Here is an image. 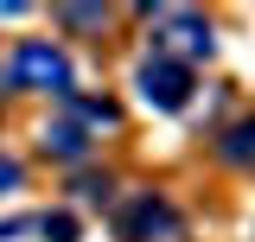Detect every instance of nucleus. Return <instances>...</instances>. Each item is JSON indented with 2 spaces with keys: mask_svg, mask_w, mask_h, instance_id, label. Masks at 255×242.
Segmentation results:
<instances>
[{
  "mask_svg": "<svg viewBox=\"0 0 255 242\" xmlns=\"http://www.w3.org/2000/svg\"><path fill=\"white\" fill-rule=\"evenodd\" d=\"M122 236L128 242H179V236H185V217L172 211L166 198L147 191V198H134V204L122 211Z\"/></svg>",
  "mask_w": 255,
  "mask_h": 242,
  "instance_id": "f03ea898",
  "label": "nucleus"
},
{
  "mask_svg": "<svg viewBox=\"0 0 255 242\" xmlns=\"http://www.w3.org/2000/svg\"><path fill=\"white\" fill-rule=\"evenodd\" d=\"M153 38H159V58L185 51V58H211V26L185 13V6H159L153 13Z\"/></svg>",
  "mask_w": 255,
  "mask_h": 242,
  "instance_id": "7ed1b4c3",
  "label": "nucleus"
},
{
  "mask_svg": "<svg viewBox=\"0 0 255 242\" xmlns=\"http://www.w3.org/2000/svg\"><path fill=\"white\" fill-rule=\"evenodd\" d=\"M38 230H45V236H51V242H77V217H38Z\"/></svg>",
  "mask_w": 255,
  "mask_h": 242,
  "instance_id": "0eeeda50",
  "label": "nucleus"
},
{
  "mask_svg": "<svg viewBox=\"0 0 255 242\" xmlns=\"http://www.w3.org/2000/svg\"><path fill=\"white\" fill-rule=\"evenodd\" d=\"M83 147H90V140H83V127H70V121L45 134V153H58V159H83Z\"/></svg>",
  "mask_w": 255,
  "mask_h": 242,
  "instance_id": "423d86ee",
  "label": "nucleus"
},
{
  "mask_svg": "<svg viewBox=\"0 0 255 242\" xmlns=\"http://www.w3.org/2000/svg\"><path fill=\"white\" fill-rule=\"evenodd\" d=\"M13 83H19V90L70 96V58H64L58 45H19V51H13Z\"/></svg>",
  "mask_w": 255,
  "mask_h": 242,
  "instance_id": "f257e3e1",
  "label": "nucleus"
},
{
  "mask_svg": "<svg viewBox=\"0 0 255 242\" xmlns=\"http://www.w3.org/2000/svg\"><path fill=\"white\" fill-rule=\"evenodd\" d=\"M58 19H64V26H102L109 13H102V6H64Z\"/></svg>",
  "mask_w": 255,
  "mask_h": 242,
  "instance_id": "6e6552de",
  "label": "nucleus"
},
{
  "mask_svg": "<svg viewBox=\"0 0 255 242\" xmlns=\"http://www.w3.org/2000/svg\"><path fill=\"white\" fill-rule=\"evenodd\" d=\"M13 185H19V166H13V159L0 153V191H13Z\"/></svg>",
  "mask_w": 255,
  "mask_h": 242,
  "instance_id": "1a4fd4ad",
  "label": "nucleus"
},
{
  "mask_svg": "<svg viewBox=\"0 0 255 242\" xmlns=\"http://www.w3.org/2000/svg\"><path fill=\"white\" fill-rule=\"evenodd\" d=\"M223 159H236V166H255V121H236V127L223 134Z\"/></svg>",
  "mask_w": 255,
  "mask_h": 242,
  "instance_id": "39448f33",
  "label": "nucleus"
},
{
  "mask_svg": "<svg viewBox=\"0 0 255 242\" xmlns=\"http://www.w3.org/2000/svg\"><path fill=\"white\" fill-rule=\"evenodd\" d=\"M140 96H147V102H153V109H166V115H172V109H185L191 102V70L179 58H147L140 64Z\"/></svg>",
  "mask_w": 255,
  "mask_h": 242,
  "instance_id": "20e7f679",
  "label": "nucleus"
}]
</instances>
